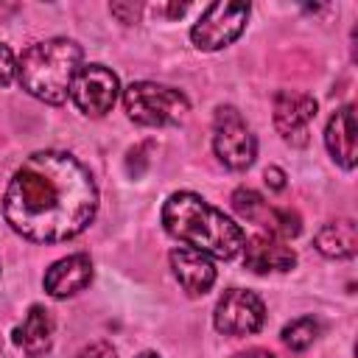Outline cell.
Instances as JSON below:
<instances>
[{
	"label": "cell",
	"instance_id": "obj_11",
	"mask_svg": "<svg viewBox=\"0 0 358 358\" xmlns=\"http://www.w3.org/2000/svg\"><path fill=\"white\" fill-rule=\"evenodd\" d=\"M296 263V255L291 246H285V241L260 232L252 235L243 243V266L255 274H268V271H291Z\"/></svg>",
	"mask_w": 358,
	"mask_h": 358
},
{
	"label": "cell",
	"instance_id": "obj_22",
	"mask_svg": "<svg viewBox=\"0 0 358 358\" xmlns=\"http://www.w3.org/2000/svg\"><path fill=\"white\" fill-rule=\"evenodd\" d=\"M229 358H277L274 352H268V350H260V347H252V350H243V352H235V355H229Z\"/></svg>",
	"mask_w": 358,
	"mask_h": 358
},
{
	"label": "cell",
	"instance_id": "obj_16",
	"mask_svg": "<svg viewBox=\"0 0 358 358\" xmlns=\"http://www.w3.org/2000/svg\"><path fill=\"white\" fill-rule=\"evenodd\" d=\"M313 246L324 255V257H352L358 252V229H355V221L352 218H338V221H330L324 224L316 238H313Z\"/></svg>",
	"mask_w": 358,
	"mask_h": 358
},
{
	"label": "cell",
	"instance_id": "obj_6",
	"mask_svg": "<svg viewBox=\"0 0 358 358\" xmlns=\"http://www.w3.org/2000/svg\"><path fill=\"white\" fill-rule=\"evenodd\" d=\"M246 17L249 3H210L190 28V39L199 50H221L243 34Z\"/></svg>",
	"mask_w": 358,
	"mask_h": 358
},
{
	"label": "cell",
	"instance_id": "obj_17",
	"mask_svg": "<svg viewBox=\"0 0 358 358\" xmlns=\"http://www.w3.org/2000/svg\"><path fill=\"white\" fill-rule=\"evenodd\" d=\"M316 336H319V322L310 319V316L294 319L291 324L282 327V344L291 347V350H305V347H310Z\"/></svg>",
	"mask_w": 358,
	"mask_h": 358
},
{
	"label": "cell",
	"instance_id": "obj_10",
	"mask_svg": "<svg viewBox=\"0 0 358 358\" xmlns=\"http://www.w3.org/2000/svg\"><path fill=\"white\" fill-rule=\"evenodd\" d=\"M316 117V101L308 92L280 90L274 98V126L280 137L291 145L308 143V126Z\"/></svg>",
	"mask_w": 358,
	"mask_h": 358
},
{
	"label": "cell",
	"instance_id": "obj_9",
	"mask_svg": "<svg viewBox=\"0 0 358 358\" xmlns=\"http://www.w3.org/2000/svg\"><path fill=\"white\" fill-rule=\"evenodd\" d=\"M232 207L235 213L243 218V221H252L257 227H263L268 235L274 238H294L299 235L302 224H299V215L294 210H277V207H268L263 201L260 193H255L252 187H238L232 193Z\"/></svg>",
	"mask_w": 358,
	"mask_h": 358
},
{
	"label": "cell",
	"instance_id": "obj_14",
	"mask_svg": "<svg viewBox=\"0 0 358 358\" xmlns=\"http://www.w3.org/2000/svg\"><path fill=\"white\" fill-rule=\"evenodd\" d=\"M324 143L330 157L341 165V168H355V109L352 103H344L341 109L333 112V117L327 120L324 129Z\"/></svg>",
	"mask_w": 358,
	"mask_h": 358
},
{
	"label": "cell",
	"instance_id": "obj_15",
	"mask_svg": "<svg viewBox=\"0 0 358 358\" xmlns=\"http://www.w3.org/2000/svg\"><path fill=\"white\" fill-rule=\"evenodd\" d=\"M14 341L31 358L45 355L53 344V316H50V310L42 308V305H31L22 324H17V330H14Z\"/></svg>",
	"mask_w": 358,
	"mask_h": 358
},
{
	"label": "cell",
	"instance_id": "obj_21",
	"mask_svg": "<svg viewBox=\"0 0 358 358\" xmlns=\"http://www.w3.org/2000/svg\"><path fill=\"white\" fill-rule=\"evenodd\" d=\"M266 185L271 190H282L285 187V173L280 168H266Z\"/></svg>",
	"mask_w": 358,
	"mask_h": 358
},
{
	"label": "cell",
	"instance_id": "obj_3",
	"mask_svg": "<svg viewBox=\"0 0 358 358\" xmlns=\"http://www.w3.org/2000/svg\"><path fill=\"white\" fill-rule=\"evenodd\" d=\"M78 67L81 45L64 36H53L22 50L17 62V78L28 95L45 103H64Z\"/></svg>",
	"mask_w": 358,
	"mask_h": 358
},
{
	"label": "cell",
	"instance_id": "obj_19",
	"mask_svg": "<svg viewBox=\"0 0 358 358\" xmlns=\"http://www.w3.org/2000/svg\"><path fill=\"white\" fill-rule=\"evenodd\" d=\"M78 358H117V352L109 341H92L78 352Z\"/></svg>",
	"mask_w": 358,
	"mask_h": 358
},
{
	"label": "cell",
	"instance_id": "obj_13",
	"mask_svg": "<svg viewBox=\"0 0 358 358\" xmlns=\"http://www.w3.org/2000/svg\"><path fill=\"white\" fill-rule=\"evenodd\" d=\"M171 266H173V274L187 296H204L215 282V266L210 263L207 255H201L196 249H187V246L173 249Z\"/></svg>",
	"mask_w": 358,
	"mask_h": 358
},
{
	"label": "cell",
	"instance_id": "obj_2",
	"mask_svg": "<svg viewBox=\"0 0 358 358\" xmlns=\"http://www.w3.org/2000/svg\"><path fill=\"white\" fill-rule=\"evenodd\" d=\"M162 224L168 235L187 243V249L221 260L235 257L246 243L243 229L232 218H227L221 210L187 190L168 196V201L162 204Z\"/></svg>",
	"mask_w": 358,
	"mask_h": 358
},
{
	"label": "cell",
	"instance_id": "obj_1",
	"mask_svg": "<svg viewBox=\"0 0 358 358\" xmlns=\"http://www.w3.org/2000/svg\"><path fill=\"white\" fill-rule=\"evenodd\" d=\"M98 210L92 173L67 151H36L11 176L3 196L8 227L34 243H59L90 227Z\"/></svg>",
	"mask_w": 358,
	"mask_h": 358
},
{
	"label": "cell",
	"instance_id": "obj_18",
	"mask_svg": "<svg viewBox=\"0 0 358 358\" xmlns=\"http://www.w3.org/2000/svg\"><path fill=\"white\" fill-rule=\"evenodd\" d=\"M14 73H17L14 53H11V48H8V45H3V42H0V87H3V84H8V81L14 78Z\"/></svg>",
	"mask_w": 358,
	"mask_h": 358
},
{
	"label": "cell",
	"instance_id": "obj_4",
	"mask_svg": "<svg viewBox=\"0 0 358 358\" xmlns=\"http://www.w3.org/2000/svg\"><path fill=\"white\" fill-rule=\"evenodd\" d=\"M123 109L140 126H173L185 120L190 103L173 87L154 81H134L123 90Z\"/></svg>",
	"mask_w": 358,
	"mask_h": 358
},
{
	"label": "cell",
	"instance_id": "obj_5",
	"mask_svg": "<svg viewBox=\"0 0 358 358\" xmlns=\"http://www.w3.org/2000/svg\"><path fill=\"white\" fill-rule=\"evenodd\" d=\"M213 151L232 171H243V168H249L255 162L257 140H255L249 123L241 117L238 109L221 106L215 112V120H213Z\"/></svg>",
	"mask_w": 358,
	"mask_h": 358
},
{
	"label": "cell",
	"instance_id": "obj_8",
	"mask_svg": "<svg viewBox=\"0 0 358 358\" xmlns=\"http://www.w3.org/2000/svg\"><path fill=\"white\" fill-rule=\"evenodd\" d=\"M117 92H120L117 76L112 70H106L103 64L78 67V73L73 78V87H70V95H73L76 106L87 117H103L115 106Z\"/></svg>",
	"mask_w": 358,
	"mask_h": 358
},
{
	"label": "cell",
	"instance_id": "obj_20",
	"mask_svg": "<svg viewBox=\"0 0 358 358\" xmlns=\"http://www.w3.org/2000/svg\"><path fill=\"white\" fill-rule=\"evenodd\" d=\"M112 14L120 17V22H134L137 14H140V6L137 3H115L112 6Z\"/></svg>",
	"mask_w": 358,
	"mask_h": 358
},
{
	"label": "cell",
	"instance_id": "obj_23",
	"mask_svg": "<svg viewBox=\"0 0 358 358\" xmlns=\"http://www.w3.org/2000/svg\"><path fill=\"white\" fill-rule=\"evenodd\" d=\"M137 358H159V355H154V352H143V355H137Z\"/></svg>",
	"mask_w": 358,
	"mask_h": 358
},
{
	"label": "cell",
	"instance_id": "obj_7",
	"mask_svg": "<svg viewBox=\"0 0 358 358\" xmlns=\"http://www.w3.org/2000/svg\"><path fill=\"white\" fill-rule=\"evenodd\" d=\"M266 322V305L255 291L243 288H229L215 305L213 324L224 336H246L257 333Z\"/></svg>",
	"mask_w": 358,
	"mask_h": 358
},
{
	"label": "cell",
	"instance_id": "obj_12",
	"mask_svg": "<svg viewBox=\"0 0 358 358\" xmlns=\"http://www.w3.org/2000/svg\"><path fill=\"white\" fill-rule=\"evenodd\" d=\"M90 282H92V260L84 252L67 255L45 271V291L56 299L73 296V294L84 291Z\"/></svg>",
	"mask_w": 358,
	"mask_h": 358
}]
</instances>
